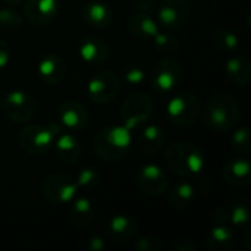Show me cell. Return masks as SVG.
Segmentation results:
<instances>
[{
  "label": "cell",
  "instance_id": "5",
  "mask_svg": "<svg viewBox=\"0 0 251 251\" xmlns=\"http://www.w3.org/2000/svg\"><path fill=\"white\" fill-rule=\"evenodd\" d=\"M119 115L122 119V125L129 128L131 131L137 129L151 119L153 101L147 94L134 93L122 101Z\"/></svg>",
  "mask_w": 251,
  "mask_h": 251
},
{
  "label": "cell",
  "instance_id": "24",
  "mask_svg": "<svg viewBox=\"0 0 251 251\" xmlns=\"http://www.w3.org/2000/svg\"><path fill=\"white\" fill-rule=\"evenodd\" d=\"M69 209V222L75 229L87 228L94 219V207L87 197H75Z\"/></svg>",
  "mask_w": 251,
  "mask_h": 251
},
{
  "label": "cell",
  "instance_id": "13",
  "mask_svg": "<svg viewBox=\"0 0 251 251\" xmlns=\"http://www.w3.org/2000/svg\"><path fill=\"white\" fill-rule=\"evenodd\" d=\"M138 222L131 215H115L106 224V234L113 244H126L135 238Z\"/></svg>",
  "mask_w": 251,
  "mask_h": 251
},
{
  "label": "cell",
  "instance_id": "1",
  "mask_svg": "<svg viewBox=\"0 0 251 251\" xmlns=\"http://www.w3.org/2000/svg\"><path fill=\"white\" fill-rule=\"evenodd\" d=\"M163 162L171 172L182 178H194L200 175L206 166L203 151L188 141L169 144L163 153Z\"/></svg>",
  "mask_w": 251,
  "mask_h": 251
},
{
  "label": "cell",
  "instance_id": "23",
  "mask_svg": "<svg viewBox=\"0 0 251 251\" xmlns=\"http://www.w3.org/2000/svg\"><path fill=\"white\" fill-rule=\"evenodd\" d=\"M165 131L162 129V126L159 125H147L144 126V129L141 131L138 141H137V147L143 154L147 156H154L157 154L163 144H165Z\"/></svg>",
  "mask_w": 251,
  "mask_h": 251
},
{
  "label": "cell",
  "instance_id": "25",
  "mask_svg": "<svg viewBox=\"0 0 251 251\" xmlns=\"http://www.w3.org/2000/svg\"><path fill=\"white\" fill-rule=\"evenodd\" d=\"M210 251H232L235 247V235L229 225H213L206 240Z\"/></svg>",
  "mask_w": 251,
  "mask_h": 251
},
{
  "label": "cell",
  "instance_id": "19",
  "mask_svg": "<svg viewBox=\"0 0 251 251\" xmlns=\"http://www.w3.org/2000/svg\"><path fill=\"white\" fill-rule=\"evenodd\" d=\"M82 21L93 29H106L113 21L112 9L101 1H88L82 7Z\"/></svg>",
  "mask_w": 251,
  "mask_h": 251
},
{
  "label": "cell",
  "instance_id": "11",
  "mask_svg": "<svg viewBox=\"0 0 251 251\" xmlns=\"http://www.w3.org/2000/svg\"><path fill=\"white\" fill-rule=\"evenodd\" d=\"M184 68L182 65L171 57L159 60L151 72V85L154 90L160 93H171L178 88V85L182 82Z\"/></svg>",
  "mask_w": 251,
  "mask_h": 251
},
{
  "label": "cell",
  "instance_id": "10",
  "mask_svg": "<svg viewBox=\"0 0 251 251\" xmlns=\"http://www.w3.org/2000/svg\"><path fill=\"white\" fill-rule=\"evenodd\" d=\"M3 112L7 119L15 124H25L29 122L37 110V104L34 97L22 90L10 91L4 100L1 101Z\"/></svg>",
  "mask_w": 251,
  "mask_h": 251
},
{
  "label": "cell",
  "instance_id": "20",
  "mask_svg": "<svg viewBox=\"0 0 251 251\" xmlns=\"http://www.w3.org/2000/svg\"><path fill=\"white\" fill-rule=\"evenodd\" d=\"M128 31L138 40H153V37L160 31L157 21L146 13L135 12L128 18Z\"/></svg>",
  "mask_w": 251,
  "mask_h": 251
},
{
  "label": "cell",
  "instance_id": "12",
  "mask_svg": "<svg viewBox=\"0 0 251 251\" xmlns=\"http://www.w3.org/2000/svg\"><path fill=\"white\" fill-rule=\"evenodd\" d=\"M137 184L143 193L151 197H160L168 191L169 179L165 169L157 165L149 163L140 168L137 174Z\"/></svg>",
  "mask_w": 251,
  "mask_h": 251
},
{
  "label": "cell",
  "instance_id": "26",
  "mask_svg": "<svg viewBox=\"0 0 251 251\" xmlns=\"http://www.w3.org/2000/svg\"><path fill=\"white\" fill-rule=\"evenodd\" d=\"M196 199V190L190 182H181L175 185L168 194V204L172 210L188 209Z\"/></svg>",
  "mask_w": 251,
  "mask_h": 251
},
{
  "label": "cell",
  "instance_id": "14",
  "mask_svg": "<svg viewBox=\"0 0 251 251\" xmlns=\"http://www.w3.org/2000/svg\"><path fill=\"white\" fill-rule=\"evenodd\" d=\"M57 118L62 126L68 131H81L88 125V112L87 109L75 100L63 101L57 109Z\"/></svg>",
  "mask_w": 251,
  "mask_h": 251
},
{
  "label": "cell",
  "instance_id": "6",
  "mask_svg": "<svg viewBox=\"0 0 251 251\" xmlns=\"http://www.w3.org/2000/svg\"><path fill=\"white\" fill-rule=\"evenodd\" d=\"M18 143L25 153L40 157L51 150L54 143V131L44 125L29 124L21 129Z\"/></svg>",
  "mask_w": 251,
  "mask_h": 251
},
{
  "label": "cell",
  "instance_id": "36",
  "mask_svg": "<svg viewBox=\"0 0 251 251\" xmlns=\"http://www.w3.org/2000/svg\"><path fill=\"white\" fill-rule=\"evenodd\" d=\"M9 60H10V47L4 40L0 38V71L7 66Z\"/></svg>",
  "mask_w": 251,
  "mask_h": 251
},
{
  "label": "cell",
  "instance_id": "3",
  "mask_svg": "<svg viewBox=\"0 0 251 251\" xmlns=\"http://www.w3.org/2000/svg\"><path fill=\"white\" fill-rule=\"evenodd\" d=\"M131 144V129L125 125H112L101 128L94 135L93 150L103 162H118L129 153Z\"/></svg>",
  "mask_w": 251,
  "mask_h": 251
},
{
  "label": "cell",
  "instance_id": "16",
  "mask_svg": "<svg viewBox=\"0 0 251 251\" xmlns=\"http://www.w3.org/2000/svg\"><path fill=\"white\" fill-rule=\"evenodd\" d=\"M78 51H79L81 59L85 63L93 65V66L104 65L110 59V54H112L110 46L103 38L94 37V35L82 38V41L79 43Z\"/></svg>",
  "mask_w": 251,
  "mask_h": 251
},
{
  "label": "cell",
  "instance_id": "38",
  "mask_svg": "<svg viewBox=\"0 0 251 251\" xmlns=\"http://www.w3.org/2000/svg\"><path fill=\"white\" fill-rule=\"evenodd\" d=\"M199 250V247L196 246V244H193L191 241H188V240H182V241H179L176 246H175V251H197Z\"/></svg>",
  "mask_w": 251,
  "mask_h": 251
},
{
  "label": "cell",
  "instance_id": "22",
  "mask_svg": "<svg viewBox=\"0 0 251 251\" xmlns=\"http://www.w3.org/2000/svg\"><path fill=\"white\" fill-rule=\"evenodd\" d=\"M226 78L237 87H247L251 81L250 60L241 54L229 57L225 63Z\"/></svg>",
  "mask_w": 251,
  "mask_h": 251
},
{
  "label": "cell",
  "instance_id": "17",
  "mask_svg": "<svg viewBox=\"0 0 251 251\" xmlns=\"http://www.w3.org/2000/svg\"><path fill=\"white\" fill-rule=\"evenodd\" d=\"M38 78L41 79L43 84L49 87L59 85L66 75V63L65 60L56 54V53H49L43 56V59L38 62L37 66Z\"/></svg>",
  "mask_w": 251,
  "mask_h": 251
},
{
  "label": "cell",
  "instance_id": "35",
  "mask_svg": "<svg viewBox=\"0 0 251 251\" xmlns=\"http://www.w3.org/2000/svg\"><path fill=\"white\" fill-rule=\"evenodd\" d=\"M212 222L213 225H229V216L226 209H215L212 212Z\"/></svg>",
  "mask_w": 251,
  "mask_h": 251
},
{
  "label": "cell",
  "instance_id": "32",
  "mask_svg": "<svg viewBox=\"0 0 251 251\" xmlns=\"http://www.w3.org/2000/svg\"><path fill=\"white\" fill-rule=\"evenodd\" d=\"M146 69L141 66V65H129L125 68L124 74H122V81L126 84V85H131V87H135V85H141L144 81H146Z\"/></svg>",
  "mask_w": 251,
  "mask_h": 251
},
{
  "label": "cell",
  "instance_id": "31",
  "mask_svg": "<svg viewBox=\"0 0 251 251\" xmlns=\"http://www.w3.org/2000/svg\"><path fill=\"white\" fill-rule=\"evenodd\" d=\"M75 184L78 187V190H93L100 184V174L94 169V168H82L75 179Z\"/></svg>",
  "mask_w": 251,
  "mask_h": 251
},
{
  "label": "cell",
  "instance_id": "4",
  "mask_svg": "<svg viewBox=\"0 0 251 251\" xmlns=\"http://www.w3.org/2000/svg\"><path fill=\"white\" fill-rule=\"evenodd\" d=\"M201 112V101L193 93H179L172 97L166 106V115L175 126H190Z\"/></svg>",
  "mask_w": 251,
  "mask_h": 251
},
{
  "label": "cell",
  "instance_id": "9",
  "mask_svg": "<svg viewBox=\"0 0 251 251\" xmlns=\"http://www.w3.org/2000/svg\"><path fill=\"white\" fill-rule=\"evenodd\" d=\"M193 15L188 0H163L157 9L159 26L166 31H179L185 28Z\"/></svg>",
  "mask_w": 251,
  "mask_h": 251
},
{
  "label": "cell",
  "instance_id": "15",
  "mask_svg": "<svg viewBox=\"0 0 251 251\" xmlns=\"http://www.w3.org/2000/svg\"><path fill=\"white\" fill-rule=\"evenodd\" d=\"M59 13L57 0H28L24 4V16L32 25H47Z\"/></svg>",
  "mask_w": 251,
  "mask_h": 251
},
{
  "label": "cell",
  "instance_id": "7",
  "mask_svg": "<svg viewBox=\"0 0 251 251\" xmlns=\"http://www.w3.org/2000/svg\"><path fill=\"white\" fill-rule=\"evenodd\" d=\"M122 87V79L113 71H99L87 84V96L94 104H107L116 99Z\"/></svg>",
  "mask_w": 251,
  "mask_h": 251
},
{
  "label": "cell",
  "instance_id": "33",
  "mask_svg": "<svg viewBox=\"0 0 251 251\" xmlns=\"http://www.w3.org/2000/svg\"><path fill=\"white\" fill-rule=\"evenodd\" d=\"M228 216H229V225H232L235 228L247 226L250 222V212H249L247 206H244V204L234 206L231 210H228Z\"/></svg>",
  "mask_w": 251,
  "mask_h": 251
},
{
  "label": "cell",
  "instance_id": "21",
  "mask_svg": "<svg viewBox=\"0 0 251 251\" xmlns=\"http://www.w3.org/2000/svg\"><path fill=\"white\" fill-rule=\"evenodd\" d=\"M54 153L57 159L66 165H72L82 156L81 141L71 132H62L54 144Z\"/></svg>",
  "mask_w": 251,
  "mask_h": 251
},
{
  "label": "cell",
  "instance_id": "27",
  "mask_svg": "<svg viewBox=\"0 0 251 251\" xmlns=\"http://www.w3.org/2000/svg\"><path fill=\"white\" fill-rule=\"evenodd\" d=\"M212 41H213V46L221 51V53H229V54H234L240 50L241 47V43H240V37L231 31V29H225V28H221V29H216L213 34H212Z\"/></svg>",
  "mask_w": 251,
  "mask_h": 251
},
{
  "label": "cell",
  "instance_id": "30",
  "mask_svg": "<svg viewBox=\"0 0 251 251\" xmlns=\"http://www.w3.org/2000/svg\"><path fill=\"white\" fill-rule=\"evenodd\" d=\"M24 18L13 9H0V29L4 32H16L22 28Z\"/></svg>",
  "mask_w": 251,
  "mask_h": 251
},
{
  "label": "cell",
  "instance_id": "18",
  "mask_svg": "<svg viewBox=\"0 0 251 251\" xmlns=\"http://www.w3.org/2000/svg\"><path fill=\"white\" fill-rule=\"evenodd\" d=\"M224 181L234 188H247L251 184V166L247 159L238 157L222 166Z\"/></svg>",
  "mask_w": 251,
  "mask_h": 251
},
{
  "label": "cell",
  "instance_id": "28",
  "mask_svg": "<svg viewBox=\"0 0 251 251\" xmlns=\"http://www.w3.org/2000/svg\"><path fill=\"white\" fill-rule=\"evenodd\" d=\"M153 43L154 47L163 54H176L181 47L178 38L171 34V31H159L153 37Z\"/></svg>",
  "mask_w": 251,
  "mask_h": 251
},
{
  "label": "cell",
  "instance_id": "34",
  "mask_svg": "<svg viewBox=\"0 0 251 251\" xmlns=\"http://www.w3.org/2000/svg\"><path fill=\"white\" fill-rule=\"evenodd\" d=\"M134 249L137 251H162L163 250V243L151 235L141 237L134 243Z\"/></svg>",
  "mask_w": 251,
  "mask_h": 251
},
{
  "label": "cell",
  "instance_id": "8",
  "mask_svg": "<svg viewBox=\"0 0 251 251\" xmlns=\"http://www.w3.org/2000/svg\"><path fill=\"white\" fill-rule=\"evenodd\" d=\"M75 179L65 174H51L41 182V194L50 204L63 206L69 204L78 194Z\"/></svg>",
  "mask_w": 251,
  "mask_h": 251
},
{
  "label": "cell",
  "instance_id": "40",
  "mask_svg": "<svg viewBox=\"0 0 251 251\" xmlns=\"http://www.w3.org/2000/svg\"><path fill=\"white\" fill-rule=\"evenodd\" d=\"M6 3H9V4H18V3H21V1H24V0H4Z\"/></svg>",
  "mask_w": 251,
  "mask_h": 251
},
{
  "label": "cell",
  "instance_id": "29",
  "mask_svg": "<svg viewBox=\"0 0 251 251\" xmlns=\"http://www.w3.org/2000/svg\"><path fill=\"white\" fill-rule=\"evenodd\" d=\"M232 150L241 156H249L251 153L250 129L247 126H240L234 131L231 138Z\"/></svg>",
  "mask_w": 251,
  "mask_h": 251
},
{
  "label": "cell",
  "instance_id": "2",
  "mask_svg": "<svg viewBox=\"0 0 251 251\" xmlns=\"http://www.w3.org/2000/svg\"><path fill=\"white\" fill-rule=\"evenodd\" d=\"M240 106L234 96L228 93L213 94L204 104L203 122L215 132H228L240 122Z\"/></svg>",
  "mask_w": 251,
  "mask_h": 251
},
{
  "label": "cell",
  "instance_id": "39",
  "mask_svg": "<svg viewBox=\"0 0 251 251\" xmlns=\"http://www.w3.org/2000/svg\"><path fill=\"white\" fill-rule=\"evenodd\" d=\"M250 234H251V231L250 229H247V232H246V249H247V251H251Z\"/></svg>",
  "mask_w": 251,
  "mask_h": 251
},
{
  "label": "cell",
  "instance_id": "41",
  "mask_svg": "<svg viewBox=\"0 0 251 251\" xmlns=\"http://www.w3.org/2000/svg\"><path fill=\"white\" fill-rule=\"evenodd\" d=\"M1 101H3V99L0 97V107H1Z\"/></svg>",
  "mask_w": 251,
  "mask_h": 251
},
{
  "label": "cell",
  "instance_id": "37",
  "mask_svg": "<svg viewBox=\"0 0 251 251\" xmlns=\"http://www.w3.org/2000/svg\"><path fill=\"white\" fill-rule=\"evenodd\" d=\"M84 249H87L88 251H101L104 249V240L99 235H93L87 240Z\"/></svg>",
  "mask_w": 251,
  "mask_h": 251
}]
</instances>
